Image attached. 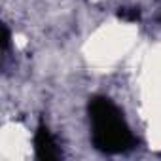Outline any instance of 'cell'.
<instances>
[{
  "label": "cell",
  "instance_id": "2",
  "mask_svg": "<svg viewBox=\"0 0 161 161\" xmlns=\"http://www.w3.org/2000/svg\"><path fill=\"white\" fill-rule=\"evenodd\" d=\"M34 146H36V155H38L40 159H55V157H59L57 142H55V138L51 136L49 129H47L44 123H40L38 129H36Z\"/></svg>",
  "mask_w": 161,
  "mask_h": 161
},
{
  "label": "cell",
  "instance_id": "1",
  "mask_svg": "<svg viewBox=\"0 0 161 161\" xmlns=\"http://www.w3.org/2000/svg\"><path fill=\"white\" fill-rule=\"evenodd\" d=\"M91 138L104 153H121L135 146V136L121 110L108 97H93L89 103Z\"/></svg>",
  "mask_w": 161,
  "mask_h": 161
}]
</instances>
